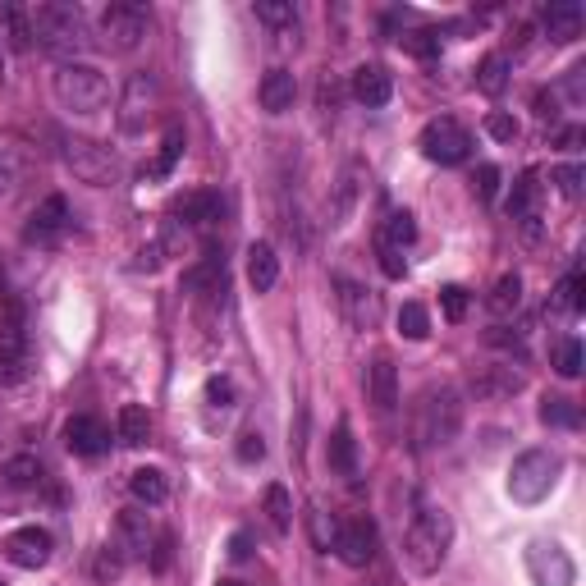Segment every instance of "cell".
<instances>
[{
    "label": "cell",
    "mask_w": 586,
    "mask_h": 586,
    "mask_svg": "<svg viewBox=\"0 0 586 586\" xmlns=\"http://www.w3.org/2000/svg\"><path fill=\"white\" fill-rule=\"evenodd\" d=\"M28 23H33V42L55 55H83L92 46L87 14L65 0H42L37 10H28Z\"/></svg>",
    "instance_id": "obj_1"
},
{
    "label": "cell",
    "mask_w": 586,
    "mask_h": 586,
    "mask_svg": "<svg viewBox=\"0 0 586 586\" xmlns=\"http://www.w3.org/2000/svg\"><path fill=\"white\" fill-rule=\"evenodd\" d=\"M449 545H454V518L445 509H422L408 522V536H403V559L417 577L440 573V564L449 559Z\"/></svg>",
    "instance_id": "obj_2"
},
{
    "label": "cell",
    "mask_w": 586,
    "mask_h": 586,
    "mask_svg": "<svg viewBox=\"0 0 586 586\" xmlns=\"http://www.w3.org/2000/svg\"><path fill=\"white\" fill-rule=\"evenodd\" d=\"M55 101L69 110V115H101L110 106V83L97 65L87 60H65L55 69Z\"/></svg>",
    "instance_id": "obj_3"
},
{
    "label": "cell",
    "mask_w": 586,
    "mask_h": 586,
    "mask_svg": "<svg viewBox=\"0 0 586 586\" xmlns=\"http://www.w3.org/2000/svg\"><path fill=\"white\" fill-rule=\"evenodd\" d=\"M463 426V399L454 385H431L417 403V440L422 445H449Z\"/></svg>",
    "instance_id": "obj_4"
},
{
    "label": "cell",
    "mask_w": 586,
    "mask_h": 586,
    "mask_svg": "<svg viewBox=\"0 0 586 586\" xmlns=\"http://www.w3.org/2000/svg\"><path fill=\"white\" fill-rule=\"evenodd\" d=\"M559 472H564V463H559V454H550V449H527V454H518L509 467L513 504H541L554 490Z\"/></svg>",
    "instance_id": "obj_5"
},
{
    "label": "cell",
    "mask_w": 586,
    "mask_h": 586,
    "mask_svg": "<svg viewBox=\"0 0 586 586\" xmlns=\"http://www.w3.org/2000/svg\"><path fill=\"white\" fill-rule=\"evenodd\" d=\"M65 147V165L74 170L78 184H92V188H115L120 184V156L110 152V147H101L97 138H65L60 142Z\"/></svg>",
    "instance_id": "obj_6"
},
{
    "label": "cell",
    "mask_w": 586,
    "mask_h": 586,
    "mask_svg": "<svg viewBox=\"0 0 586 586\" xmlns=\"http://www.w3.org/2000/svg\"><path fill=\"white\" fill-rule=\"evenodd\" d=\"M161 110V78L138 69V74L124 78V92H120V129L124 133H142L147 124L156 120Z\"/></svg>",
    "instance_id": "obj_7"
},
{
    "label": "cell",
    "mask_w": 586,
    "mask_h": 586,
    "mask_svg": "<svg viewBox=\"0 0 586 586\" xmlns=\"http://www.w3.org/2000/svg\"><path fill=\"white\" fill-rule=\"evenodd\" d=\"M417 147H422V156L435 165H463L467 156H472V133H467L454 115H440V120H431L422 129Z\"/></svg>",
    "instance_id": "obj_8"
},
{
    "label": "cell",
    "mask_w": 586,
    "mask_h": 586,
    "mask_svg": "<svg viewBox=\"0 0 586 586\" xmlns=\"http://www.w3.org/2000/svg\"><path fill=\"white\" fill-rule=\"evenodd\" d=\"M142 37H147V10H142V5L115 0V5L101 14V46H110V51H133Z\"/></svg>",
    "instance_id": "obj_9"
},
{
    "label": "cell",
    "mask_w": 586,
    "mask_h": 586,
    "mask_svg": "<svg viewBox=\"0 0 586 586\" xmlns=\"http://www.w3.org/2000/svg\"><path fill=\"white\" fill-rule=\"evenodd\" d=\"M28 376V330H23L19 307H5L0 316V385H19Z\"/></svg>",
    "instance_id": "obj_10"
},
{
    "label": "cell",
    "mask_w": 586,
    "mask_h": 586,
    "mask_svg": "<svg viewBox=\"0 0 586 586\" xmlns=\"http://www.w3.org/2000/svg\"><path fill=\"white\" fill-rule=\"evenodd\" d=\"M339 312H344V321L353 330H376L380 326V293H371L367 284L348 280V275H339Z\"/></svg>",
    "instance_id": "obj_11"
},
{
    "label": "cell",
    "mask_w": 586,
    "mask_h": 586,
    "mask_svg": "<svg viewBox=\"0 0 586 586\" xmlns=\"http://www.w3.org/2000/svg\"><path fill=\"white\" fill-rule=\"evenodd\" d=\"M5 559H10L14 568H46V559H51V532L46 527H19V532L5 536Z\"/></svg>",
    "instance_id": "obj_12"
},
{
    "label": "cell",
    "mask_w": 586,
    "mask_h": 586,
    "mask_svg": "<svg viewBox=\"0 0 586 586\" xmlns=\"http://www.w3.org/2000/svg\"><path fill=\"white\" fill-rule=\"evenodd\" d=\"M335 554L348 568H367L376 559V527L367 518H353L335 532Z\"/></svg>",
    "instance_id": "obj_13"
},
{
    "label": "cell",
    "mask_w": 586,
    "mask_h": 586,
    "mask_svg": "<svg viewBox=\"0 0 586 586\" xmlns=\"http://www.w3.org/2000/svg\"><path fill=\"white\" fill-rule=\"evenodd\" d=\"M65 445L74 449L78 458H97V454H106L110 449V431H106L101 417L78 413V417H69L65 422Z\"/></svg>",
    "instance_id": "obj_14"
},
{
    "label": "cell",
    "mask_w": 586,
    "mask_h": 586,
    "mask_svg": "<svg viewBox=\"0 0 586 586\" xmlns=\"http://www.w3.org/2000/svg\"><path fill=\"white\" fill-rule=\"evenodd\" d=\"M33 165V147L19 133H0V197L23 184V174Z\"/></svg>",
    "instance_id": "obj_15"
},
{
    "label": "cell",
    "mask_w": 586,
    "mask_h": 586,
    "mask_svg": "<svg viewBox=\"0 0 586 586\" xmlns=\"http://www.w3.org/2000/svg\"><path fill=\"white\" fill-rule=\"evenodd\" d=\"M115 536H120L115 550H124V559H147L152 554V518L142 509H124L120 522H115Z\"/></svg>",
    "instance_id": "obj_16"
},
{
    "label": "cell",
    "mask_w": 586,
    "mask_h": 586,
    "mask_svg": "<svg viewBox=\"0 0 586 586\" xmlns=\"http://www.w3.org/2000/svg\"><path fill=\"white\" fill-rule=\"evenodd\" d=\"M353 97H358L367 110L390 106V97H394V74H390L385 65H358V69H353Z\"/></svg>",
    "instance_id": "obj_17"
},
{
    "label": "cell",
    "mask_w": 586,
    "mask_h": 586,
    "mask_svg": "<svg viewBox=\"0 0 586 586\" xmlns=\"http://www.w3.org/2000/svg\"><path fill=\"white\" fill-rule=\"evenodd\" d=\"M293 97H298V83H293L289 69H266L257 83V101L266 115H284V110H293Z\"/></svg>",
    "instance_id": "obj_18"
},
{
    "label": "cell",
    "mask_w": 586,
    "mask_h": 586,
    "mask_svg": "<svg viewBox=\"0 0 586 586\" xmlns=\"http://www.w3.org/2000/svg\"><path fill=\"white\" fill-rule=\"evenodd\" d=\"M367 399L376 403L380 413H394L399 408V371L390 358H376L367 367Z\"/></svg>",
    "instance_id": "obj_19"
},
{
    "label": "cell",
    "mask_w": 586,
    "mask_h": 586,
    "mask_svg": "<svg viewBox=\"0 0 586 586\" xmlns=\"http://www.w3.org/2000/svg\"><path fill=\"white\" fill-rule=\"evenodd\" d=\"M527 380H522V371L513 367H481L472 371V394L477 399H509V394H518Z\"/></svg>",
    "instance_id": "obj_20"
},
{
    "label": "cell",
    "mask_w": 586,
    "mask_h": 586,
    "mask_svg": "<svg viewBox=\"0 0 586 586\" xmlns=\"http://www.w3.org/2000/svg\"><path fill=\"white\" fill-rule=\"evenodd\" d=\"M582 23H586V14H582V5L577 0H559V5H550L545 10V37L550 42H577L582 37Z\"/></svg>",
    "instance_id": "obj_21"
},
{
    "label": "cell",
    "mask_w": 586,
    "mask_h": 586,
    "mask_svg": "<svg viewBox=\"0 0 586 586\" xmlns=\"http://www.w3.org/2000/svg\"><path fill=\"white\" fill-rule=\"evenodd\" d=\"M65 225H69V202L60 193H51L42 207L33 211V220H28V239H33V243L55 239V234H60Z\"/></svg>",
    "instance_id": "obj_22"
},
{
    "label": "cell",
    "mask_w": 586,
    "mask_h": 586,
    "mask_svg": "<svg viewBox=\"0 0 586 586\" xmlns=\"http://www.w3.org/2000/svg\"><path fill=\"white\" fill-rule=\"evenodd\" d=\"M275 280H280V257H275V248L266 239L252 243L248 248V284L257 293H271Z\"/></svg>",
    "instance_id": "obj_23"
},
{
    "label": "cell",
    "mask_w": 586,
    "mask_h": 586,
    "mask_svg": "<svg viewBox=\"0 0 586 586\" xmlns=\"http://www.w3.org/2000/svg\"><path fill=\"white\" fill-rule=\"evenodd\" d=\"M129 490H133V500L138 504H165L170 500V481H165V472H156V467H138L129 477Z\"/></svg>",
    "instance_id": "obj_24"
},
{
    "label": "cell",
    "mask_w": 586,
    "mask_h": 586,
    "mask_svg": "<svg viewBox=\"0 0 586 586\" xmlns=\"http://www.w3.org/2000/svg\"><path fill=\"white\" fill-rule=\"evenodd\" d=\"M536 202H541V184H536V174L527 170V174L518 179V184H513L509 216L518 220V225H532V220H536Z\"/></svg>",
    "instance_id": "obj_25"
},
{
    "label": "cell",
    "mask_w": 586,
    "mask_h": 586,
    "mask_svg": "<svg viewBox=\"0 0 586 586\" xmlns=\"http://www.w3.org/2000/svg\"><path fill=\"white\" fill-rule=\"evenodd\" d=\"M220 211V197L216 193H184L174 202V216L184 220V225H211Z\"/></svg>",
    "instance_id": "obj_26"
},
{
    "label": "cell",
    "mask_w": 586,
    "mask_h": 586,
    "mask_svg": "<svg viewBox=\"0 0 586 586\" xmlns=\"http://www.w3.org/2000/svg\"><path fill=\"white\" fill-rule=\"evenodd\" d=\"M326 458H330V467H335L339 477H353V472H358V445H353V431H348V422L335 426Z\"/></svg>",
    "instance_id": "obj_27"
},
{
    "label": "cell",
    "mask_w": 586,
    "mask_h": 586,
    "mask_svg": "<svg viewBox=\"0 0 586 586\" xmlns=\"http://www.w3.org/2000/svg\"><path fill=\"white\" fill-rule=\"evenodd\" d=\"M413 239H417V220H413V211H390V216H385V229H380V248L403 252Z\"/></svg>",
    "instance_id": "obj_28"
},
{
    "label": "cell",
    "mask_w": 586,
    "mask_h": 586,
    "mask_svg": "<svg viewBox=\"0 0 586 586\" xmlns=\"http://www.w3.org/2000/svg\"><path fill=\"white\" fill-rule=\"evenodd\" d=\"M518 303H522V280L518 275H500V280H495V289L486 293V307L495 316H509V312H518Z\"/></svg>",
    "instance_id": "obj_29"
},
{
    "label": "cell",
    "mask_w": 586,
    "mask_h": 586,
    "mask_svg": "<svg viewBox=\"0 0 586 586\" xmlns=\"http://www.w3.org/2000/svg\"><path fill=\"white\" fill-rule=\"evenodd\" d=\"M477 87L486 92V97H500L504 87H509V60H504L500 51H490L477 65Z\"/></svg>",
    "instance_id": "obj_30"
},
{
    "label": "cell",
    "mask_w": 586,
    "mask_h": 586,
    "mask_svg": "<svg viewBox=\"0 0 586 586\" xmlns=\"http://www.w3.org/2000/svg\"><path fill=\"white\" fill-rule=\"evenodd\" d=\"M147 435H152V417H147V408L124 403V408H120V440L138 449V445H147Z\"/></svg>",
    "instance_id": "obj_31"
},
{
    "label": "cell",
    "mask_w": 586,
    "mask_h": 586,
    "mask_svg": "<svg viewBox=\"0 0 586 586\" xmlns=\"http://www.w3.org/2000/svg\"><path fill=\"white\" fill-rule=\"evenodd\" d=\"M261 509H266V522H271L275 532H289V527H293V500H289V490H284V486H266Z\"/></svg>",
    "instance_id": "obj_32"
},
{
    "label": "cell",
    "mask_w": 586,
    "mask_h": 586,
    "mask_svg": "<svg viewBox=\"0 0 586 586\" xmlns=\"http://www.w3.org/2000/svg\"><path fill=\"white\" fill-rule=\"evenodd\" d=\"M0 28H5V42H10L14 51H28V46H33V23H28V14H23L19 5H5V10H0Z\"/></svg>",
    "instance_id": "obj_33"
},
{
    "label": "cell",
    "mask_w": 586,
    "mask_h": 586,
    "mask_svg": "<svg viewBox=\"0 0 586 586\" xmlns=\"http://www.w3.org/2000/svg\"><path fill=\"white\" fill-rule=\"evenodd\" d=\"M179 156H184V129H170L165 133V142H161V152H156V161L147 165V179H165V174L174 170V165H179Z\"/></svg>",
    "instance_id": "obj_34"
},
{
    "label": "cell",
    "mask_w": 586,
    "mask_h": 586,
    "mask_svg": "<svg viewBox=\"0 0 586 586\" xmlns=\"http://www.w3.org/2000/svg\"><path fill=\"white\" fill-rule=\"evenodd\" d=\"M257 19L266 23V28H280V33H293V28H298L293 0H257Z\"/></svg>",
    "instance_id": "obj_35"
},
{
    "label": "cell",
    "mask_w": 586,
    "mask_h": 586,
    "mask_svg": "<svg viewBox=\"0 0 586 586\" xmlns=\"http://www.w3.org/2000/svg\"><path fill=\"white\" fill-rule=\"evenodd\" d=\"M550 312H564V316H577L582 312V275H564L559 280V289L550 293Z\"/></svg>",
    "instance_id": "obj_36"
},
{
    "label": "cell",
    "mask_w": 586,
    "mask_h": 586,
    "mask_svg": "<svg viewBox=\"0 0 586 586\" xmlns=\"http://www.w3.org/2000/svg\"><path fill=\"white\" fill-rule=\"evenodd\" d=\"M5 481H10L14 490H33L37 481H42V463H37L33 454H19L5 463Z\"/></svg>",
    "instance_id": "obj_37"
},
{
    "label": "cell",
    "mask_w": 586,
    "mask_h": 586,
    "mask_svg": "<svg viewBox=\"0 0 586 586\" xmlns=\"http://www.w3.org/2000/svg\"><path fill=\"white\" fill-rule=\"evenodd\" d=\"M541 422L545 426H582V413H577V403L573 399H545L541 403Z\"/></svg>",
    "instance_id": "obj_38"
},
{
    "label": "cell",
    "mask_w": 586,
    "mask_h": 586,
    "mask_svg": "<svg viewBox=\"0 0 586 586\" xmlns=\"http://www.w3.org/2000/svg\"><path fill=\"white\" fill-rule=\"evenodd\" d=\"M399 330H403V339H426L431 335V312H426L422 303H403Z\"/></svg>",
    "instance_id": "obj_39"
},
{
    "label": "cell",
    "mask_w": 586,
    "mask_h": 586,
    "mask_svg": "<svg viewBox=\"0 0 586 586\" xmlns=\"http://www.w3.org/2000/svg\"><path fill=\"white\" fill-rule=\"evenodd\" d=\"M554 371L568 380L582 371V344H577V339H559V344H554Z\"/></svg>",
    "instance_id": "obj_40"
},
{
    "label": "cell",
    "mask_w": 586,
    "mask_h": 586,
    "mask_svg": "<svg viewBox=\"0 0 586 586\" xmlns=\"http://www.w3.org/2000/svg\"><path fill=\"white\" fill-rule=\"evenodd\" d=\"M582 179H586L582 165H554L550 170V184L559 188L564 197H582Z\"/></svg>",
    "instance_id": "obj_41"
},
{
    "label": "cell",
    "mask_w": 586,
    "mask_h": 586,
    "mask_svg": "<svg viewBox=\"0 0 586 586\" xmlns=\"http://www.w3.org/2000/svg\"><path fill=\"white\" fill-rule=\"evenodd\" d=\"M440 307H445L449 321H463L467 316V289L463 284H445V289H440Z\"/></svg>",
    "instance_id": "obj_42"
},
{
    "label": "cell",
    "mask_w": 586,
    "mask_h": 586,
    "mask_svg": "<svg viewBox=\"0 0 586 586\" xmlns=\"http://www.w3.org/2000/svg\"><path fill=\"white\" fill-rule=\"evenodd\" d=\"M486 133L495 142H513V138H518V120H513V115H504V110H490V115H486Z\"/></svg>",
    "instance_id": "obj_43"
},
{
    "label": "cell",
    "mask_w": 586,
    "mask_h": 586,
    "mask_svg": "<svg viewBox=\"0 0 586 586\" xmlns=\"http://www.w3.org/2000/svg\"><path fill=\"white\" fill-rule=\"evenodd\" d=\"M165 252H170V243H165V239L147 243V248L138 252V261H133V271H161V266H165Z\"/></svg>",
    "instance_id": "obj_44"
},
{
    "label": "cell",
    "mask_w": 586,
    "mask_h": 586,
    "mask_svg": "<svg viewBox=\"0 0 586 586\" xmlns=\"http://www.w3.org/2000/svg\"><path fill=\"white\" fill-rule=\"evenodd\" d=\"M472 184H477V197H481V202H495V193H500V165H481Z\"/></svg>",
    "instance_id": "obj_45"
},
{
    "label": "cell",
    "mask_w": 586,
    "mask_h": 586,
    "mask_svg": "<svg viewBox=\"0 0 586 586\" xmlns=\"http://www.w3.org/2000/svg\"><path fill=\"white\" fill-rule=\"evenodd\" d=\"M266 458V440L257 431H243L239 435V463H261Z\"/></svg>",
    "instance_id": "obj_46"
},
{
    "label": "cell",
    "mask_w": 586,
    "mask_h": 586,
    "mask_svg": "<svg viewBox=\"0 0 586 586\" xmlns=\"http://www.w3.org/2000/svg\"><path fill=\"white\" fill-rule=\"evenodd\" d=\"M207 399L216 403V408H229V403H234V385H229V376H211L207 380Z\"/></svg>",
    "instance_id": "obj_47"
},
{
    "label": "cell",
    "mask_w": 586,
    "mask_h": 586,
    "mask_svg": "<svg viewBox=\"0 0 586 586\" xmlns=\"http://www.w3.org/2000/svg\"><path fill=\"white\" fill-rule=\"evenodd\" d=\"M124 573V554H110V545L101 550V559H97V577L101 582H110V577H120Z\"/></svg>",
    "instance_id": "obj_48"
},
{
    "label": "cell",
    "mask_w": 586,
    "mask_h": 586,
    "mask_svg": "<svg viewBox=\"0 0 586 586\" xmlns=\"http://www.w3.org/2000/svg\"><path fill=\"white\" fill-rule=\"evenodd\" d=\"M380 266H385L390 280H403V275H408V261H403V252H394V248H380Z\"/></svg>",
    "instance_id": "obj_49"
},
{
    "label": "cell",
    "mask_w": 586,
    "mask_h": 586,
    "mask_svg": "<svg viewBox=\"0 0 586 586\" xmlns=\"http://www.w3.org/2000/svg\"><path fill=\"white\" fill-rule=\"evenodd\" d=\"M403 46H408V51H417V55H435V51H440V42H435L431 33H413V37H403Z\"/></svg>",
    "instance_id": "obj_50"
},
{
    "label": "cell",
    "mask_w": 586,
    "mask_h": 586,
    "mask_svg": "<svg viewBox=\"0 0 586 586\" xmlns=\"http://www.w3.org/2000/svg\"><path fill=\"white\" fill-rule=\"evenodd\" d=\"M252 554V536L248 532H234L229 536V559H248Z\"/></svg>",
    "instance_id": "obj_51"
},
{
    "label": "cell",
    "mask_w": 586,
    "mask_h": 586,
    "mask_svg": "<svg viewBox=\"0 0 586 586\" xmlns=\"http://www.w3.org/2000/svg\"><path fill=\"white\" fill-rule=\"evenodd\" d=\"M536 115H541V120H554V97H550V92H541V97H536Z\"/></svg>",
    "instance_id": "obj_52"
},
{
    "label": "cell",
    "mask_w": 586,
    "mask_h": 586,
    "mask_svg": "<svg viewBox=\"0 0 586 586\" xmlns=\"http://www.w3.org/2000/svg\"><path fill=\"white\" fill-rule=\"evenodd\" d=\"M216 586H243V582H234V577H220V582Z\"/></svg>",
    "instance_id": "obj_53"
},
{
    "label": "cell",
    "mask_w": 586,
    "mask_h": 586,
    "mask_svg": "<svg viewBox=\"0 0 586 586\" xmlns=\"http://www.w3.org/2000/svg\"><path fill=\"white\" fill-rule=\"evenodd\" d=\"M5 293H10V289H5V271H0V298H5Z\"/></svg>",
    "instance_id": "obj_54"
}]
</instances>
